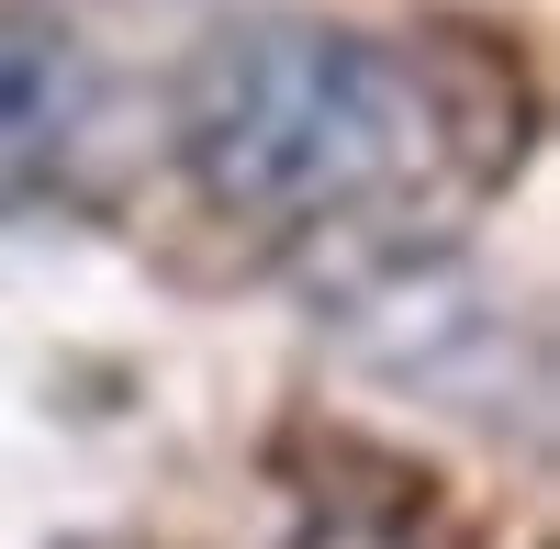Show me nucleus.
Segmentation results:
<instances>
[{
  "label": "nucleus",
  "mask_w": 560,
  "mask_h": 549,
  "mask_svg": "<svg viewBox=\"0 0 560 549\" xmlns=\"http://www.w3.org/2000/svg\"><path fill=\"white\" fill-rule=\"evenodd\" d=\"M90 113H102V79H90L79 34L0 23V213H23V202H45L68 179Z\"/></svg>",
  "instance_id": "nucleus-2"
},
{
  "label": "nucleus",
  "mask_w": 560,
  "mask_h": 549,
  "mask_svg": "<svg viewBox=\"0 0 560 549\" xmlns=\"http://www.w3.org/2000/svg\"><path fill=\"white\" fill-rule=\"evenodd\" d=\"M280 549H438L415 516H359V505H325L314 527H292Z\"/></svg>",
  "instance_id": "nucleus-3"
},
{
  "label": "nucleus",
  "mask_w": 560,
  "mask_h": 549,
  "mask_svg": "<svg viewBox=\"0 0 560 549\" xmlns=\"http://www.w3.org/2000/svg\"><path fill=\"white\" fill-rule=\"evenodd\" d=\"M527 157V79L482 34L258 23L179 90V179L280 258H427Z\"/></svg>",
  "instance_id": "nucleus-1"
}]
</instances>
